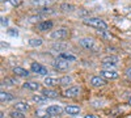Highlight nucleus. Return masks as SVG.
I'll list each match as a JSON object with an SVG mask.
<instances>
[{
    "mask_svg": "<svg viewBox=\"0 0 131 118\" xmlns=\"http://www.w3.org/2000/svg\"><path fill=\"white\" fill-rule=\"evenodd\" d=\"M12 100H13V96L10 93L4 92V91L0 92V101L2 102H8V101H12Z\"/></svg>",
    "mask_w": 131,
    "mask_h": 118,
    "instance_id": "nucleus-17",
    "label": "nucleus"
},
{
    "mask_svg": "<svg viewBox=\"0 0 131 118\" xmlns=\"http://www.w3.org/2000/svg\"><path fill=\"white\" fill-rule=\"evenodd\" d=\"M10 2V4H12L13 7H18L20 4H21V2H23V0H9Z\"/></svg>",
    "mask_w": 131,
    "mask_h": 118,
    "instance_id": "nucleus-27",
    "label": "nucleus"
},
{
    "mask_svg": "<svg viewBox=\"0 0 131 118\" xmlns=\"http://www.w3.org/2000/svg\"><path fill=\"white\" fill-rule=\"evenodd\" d=\"M43 83H45L46 87H54V85L60 84V80H58V79H55V78H46Z\"/></svg>",
    "mask_w": 131,
    "mask_h": 118,
    "instance_id": "nucleus-18",
    "label": "nucleus"
},
{
    "mask_svg": "<svg viewBox=\"0 0 131 118\" xmlns=\"http://www.w3.org/2000/svg\"><path fill=\"white\" fill-rule=\"evenodd\" d=\"M9 115L12 118H25V114L24 112H20V110H12L9 113Z\"/></svg>",
    "mask_w": 131,
    "mask_h": 118,
    "instance_id": "nucleus-21",
    "label": "nucleus"
},
{
    "mask_svg": "<svg viewBox=\"0 0 131 118\" xmlns=\"http://www.w3.org/2000/svg\"><path fill=\"white\" fill-rule=\"evenodd\" d=\"M52 67L55 68V70H58V71H67L68 67H70V64H68L67 60L58 58L57 60H54V62H52Z\"/></svg>",
    "mask_w": 131,
    "mask_h": 118,
    "instance_id": "nucleus-4",
    "label": "nucleus"
},
{
    "mask_svg": "<svg viewBox=\"0 0 131 118\" xmlns=\"http://www.w3.org/2000/svg\"><path fill=\"white\" fill-rule=\"evenodd\" d=\"M101 76L104 79H110V80H114V79H118L119 73L114 70H102L101 71Z\"/></svg>",
    "mask_w": 131,
    "mask_h": 118,
    "instance_id": "nucleus-7",
    "label": "nucleus"
},
{
    "mask_svg": "<svg viewBox=\"0 0 131 118\" xmlns=\"http://www.w3.org/2000/svg\"><path fill=\"white\" fill-rule=\"evenodd\" d=\"M83 23L85 25H89L92 28H96L97 30H106L107 29V25L104 20L98 18V17H88V18H84Z\"/></svg>",
    "mask_w": 131,
    "mask_h": 118,
    "instance_id": "nucleus-1",
    "label": "nucleus"
},
{
    "mask_svg": "<svg viewBox=\"0 0 131 118\" xmlns=\"http://www.w3.org/2000/svg\"><path fill=\"white\" fill-rule=\"evenodd\" d=\"M7 25H8V20L2 17V26H7Z\"/></svg>",
    "mask_w": 131,
    "mask_h": 118,
    "instance_id": "nucleus-28",
    "label": "nucleus"
},
{
    "mask_svg": "<svg viewBox=\"0 0 131 118\" xmlns=\"http://www.w3.org/2000/svg\"><path fill=\"white\" fill-rule=\"evenodd\" d=\"M59 80H60V85H67V84H70V83L72 81L71 76H63V78H60Z\"/></svg>",
    "mask_w": 131,
    "mask_h": 118,
    "instance_id": "nucleus-25",
    "label": "nucleus"
},
{
    "mask_svg": "<svg viewBox=\"0 0 131 118\" xmlns=\"http://www.w3.org/2000/svg\"><path fill=\"white\" fill-rule=\"evenodd\" d=\"M10 36H17V31H9Z\"/></svg>",
    "mask_w": 131,
    "mask_h": 118,
    "instance_id": "nucleus-31",
    "label": "nucleus"
},
{
    "mask_svg": "<svg viewBox=\"0 0 131 118\" xmlns=\"http://www.w3.org/2000/svg\"><path fill=\"white\" fill-rule=\"evenodd\" d=\"M33 101L38 104H45L47 101V97H45V96H33Z\"/></svg>",
    "mask_w": 131,
    "mask_h": 118,
    "instance_id": "nucleus-22",
    "label": "nucleus"
},
{
    "mask_svg": "<svg viewBox=\"0 0 131 118\" xmlns=\"http://www.w3.org/2000/svg\"><path fill=\"white\" fill-rule=\"evenodd\" d=\"M79 44H80L84 49H88V50H91V49L94 47V41H93V38H81V39H79Z\"/></svg>",
    "mask_w": 131,
    "mask_h": 118,
    "instance_id": "nucleus-9",
    "label": "nucleus"
},
{
    "mask_svg": "<svg viewBox=\"0 0 131 118\" xmlns=\"http://www.w3.org/2000/svg\"><path fill=\"white\" fill-rule=\"evenodd\" d=\"M16 83H17V80L10 79V78H5V79H4V81H3V84H7V85H15Z\"/></svg>",
    "mask_w": 131,
    "mask_h": 118,
    "instance_id": "nucleus-26",
    "label": "nucleus"
},
{
    "mask_svg": "<svg viewBox=\"0 0 131 118\" xmlns=\"http://www.w3.org/2000/svg\"><path fill=\"white\" fill-rule=\"evenodd\" d=\"M2 2H3V0H2Z\"/></svg>",
    "mask_w": 131,
    "mask_h": 118,
    "instance_id": "nucleus-33",
    "label": "nucleus"
},
{
    "mask_svg": "<svg viewBox=\"0 0 131 118\" xmlns=\"http://www.w3.org/2000/svg\"><path fill=\"white\" fill-rule=\"evenodd\" d=\"M15 108H16V110H20V112H26V110L30 109V106L26 102H24V101H20V102L15 104Z\"/></svg>",
    "mask_w": 131,
    "mask_h": 118,
    "instance_id": "nucleus-16",
    "label": "nucleus"
},
{
    "mask_svg": "<svg viewBox=\"0 0 131 118\" xmlns=\"http://www.w3.org/2000/svg\"><path fill=\"white\" fill-rule=\"evenodd\" d=\"M13 72L17 75V76H21V78H26L29 76V71L23 68V67H15L13 68Z\"/></svg>",
    "mask_w": 131,
    "mask_h": 118,
    "instance_id": "nucleus-15",
    "label": "nucleus"
},
{
    "mask_svg": "<svg viewBox=\"0 0 131 118\" xmlns=\"http://www.w3.org/2000/svg\"><path fill=\"white\" fill-rule=\"evenodd\" d=\"M64 113H67L70 115H76L80 113V108L79 106H75V105H68L64 108Z\"/></svg>",
    "mask_w": 131,
    "mask_h": 118,
    "instance_id": "nucleus-12",
    "label": "nucleus"
},
{
    "mask_svg": "<svg viewBox=\"0 0 131 118\" xmlns=\"http://www.w3.org/2000/svg\"><path fill=\"white\" fill-rule=\"evenodd\" d=\"M126 75H127V78H130V79H131V67L126 70Z\"/></svg>",
    "mask_w": 131,
    "mask_h": 118,
    "instance_id": "nucleus-29",
    "label": "nucleus"
},
{
    "mask_svg": "<svg viewBox=\"0 0 131 118\" xmlns=\"http://www.w3.org/2000/svg\"><path fill=\"white\" fill-rule=\"evenodd\" d=\"M46 112H47L49 115H60L64 112V109L59 105H50V106H47Z\"/></svg>",
    "mask_w": 131,
    "mask_h": 118,
    "instance_id": "nucleus-6",
    "label": "nucleus"
},
{
    "mask_svg": "<svg viewBox=\"0 0 131 118\" xmlns=\"http://www.w3.org/2000/svg\"><path fill=\"white\" fill-rule=\"evenodd\" d=\"M84 118H97L96 115H93V114H88V115H85Z\"/></svg>",
    "mask_w": 131,
    "mask_h": 118,
    "instance_id": "nucleus-30",
    "label": "nucleus"
},
{
    "mask_svg": "<svg viewBox=\"0 0 131 118\" xmlns=\"http://www.w3.org/2000/svg\"><path fill=\"white\" fill-rule=\"evenodd\" d=\"M79 93H80V88L79 87H71V88L64 91L63 96H64V97H68V99H72V97L79 96Z\"/></svg>",
    "mask_w": 131,
    "mask_h": 118,
    "instance_id": "nucleus-8",
    "label": "nucleus"
},
{
    "mask_svg": "<svg viewBox=\"0 0 131 118\" xmlns=\"http://www.w3.org/2000/svg\"><path fill=\"white\" fill-rule=\"evenodd\" d=\"M60 9L64 10V12H71V10L75 9V7H73L72 4H62V5H60Z\"/></svg>",
    "mask_w": 131,
    "mask_h": 118,
    "instance_id": "nucleus-24",
    "label": "nucleus"
},
{
    "mask_svg": "<svg viewBox=\"0 0 131 118\" xmlns=\"http://www.w3.org/2000/svg\"><path fill=\"white\" fill-rule=\"evenodd\" d=\"M23 87L29 91H38L41 85H39V83H36V81H26L23 84Z\"/></svg>",
    "mask_w": 131,
    "mask_h": 118,
    "instance_id": "nucleus-13",
    "label": "nucleus"
},
{
    "mask_svg": "<svg viewBox=\"0 0 131 118\" xmlns=\"http://www.w3.org/2000/svg\"><path fill=\"white\" fill-rule=\"evenodd\" d=\"M68 36H70L68 29H64V28L58 29V30H54L52 33L50 34V37H51L52 39H66Z\"/></svg>",
    "mask_w": 131,
    "mask_h": 118,
    "instance_id": "nucleus-2",
    "label": "nucleus"
},
{
    "mask_svg": "<svg viewBox=\"0 0 131 118\" xmlns=\"http://www.w3.org/2000/svg\"><path fill=\"white\" fill-rule=\"evenodd\" d=\"M101 64H102V67L112 70V67H115L117 64H118V58H117V57H114V55L106 57V58H104V59H102Z\"/></svg>",
    "mask_w": 131,
    "mask_h": 118,
    "instance_id": "nucleus-3",
    "label": "nucleus"
},
{
    "mask_svg": "<svg viewBox=\"0 0 131 118\" xmlns=\"http://www.w3.org/2000/svg\"><path fill=\"white\" fill-rule=\"evenodd\" d=\"M36 117H38V118H47V117H49V114H47L46 109H45V110L38 109V110H36Z\"/></svg>",
    "mask_w": 131,
    "mask_h": 118,
    "instance_id": "nucleus-23",
    "label": "nucleus"
},
{
    "mask_svg": "<svg viewBox=\"0 0 131 118\" xmlns=\"http://www.w3.org/2000/svg\"><path fill=\"white\" fill-rule=\"evenodd\" d=\"M30 68H31L33 72H36V73H38V75H47V73H49V70H47L45 66H42L41 63H37V62L31 63V64H30Z\"/></svg>",
    "mask_w": 131,
    "mask_h": 118,
    "instance_id": "nucleus-5",
    "label": "nucleus"
},
{
    "mask_svg": "<svg viewBox=\"0 0 131 118\" xmlns=\"http://www.w3.org/2000/svg\"><path fill=\"white\" fill-rule=\"evenodd\" d=\"M52 26H54L52 21H42V23L37 24V30H39V31H46V30H50Z\"/></svg>",
    "mask_w": 131,
    "mask_h": 118,
    "instance_id": "nucleus-10",
    "label": "nucleus"
},
{
    "mask_svg": "<svg viewBox=\"0 0 131 118\" xmlns=\"http://www.w3.org/2000/svg\"><path fill=\"white\" fill-rule=\"evenodd\" d=\"M29 45H30L31 47H39V46L42 45V39H41V38H31V39L29 41Z\"/></svg>",
    "mask_w": 131,
    "mask_h": 118,
    "instance_id": "nucleus-20",
    "label": "nucleus"
},
{
    "mask_svg": "<svg viewBox=\"0 0 131 118\" xmlns=\"http://www.w3.org/2000/svg\"><path fill=\"white\" fill-rule=\"evenodd\" d=\"M128 104H130V105H131V99H130V100H128Z\"/></svg>",
    "mask_w": 131,
    "mask_h": 118,
    "instance_id": "nucleus-32",
    "label": "nucleus"
},
{
    "mask_svg": "<svg viewBox=\"0 0 131 118\" xmlns=\"http://www.w3.org/2000/svg\"><path fill=\"white\" fill-rule=\"evenodd\" d=\"M42 96H45V97H47V99H57L59 96V93L57 91H54V89H43Z\"/></svg>",
    "mask_w": 131,
    "mask_h": 118,
    "instance_id": "nucleus-14",
    "label": "nucleus"
},
{
    "mask_svg": "<svg viewBox=\"0 0 131 118\" xmlns=\"http://www.w3.org/2000/svg\"><path fill=\"white\" fill-rule=\"evenodd\" d=\"M91 84L93 87H104L106 84V80L102 76H92L91 78Z\"/></svg>",
    "mask_w": 131,
    "mask_h": 118,
    "instance_id": "nucleus-11",
    "label": "nucleus"
},
{
    "mask_svg": "<svg viewBox=\"0 0 131 118\" xmlns=\"http://www.w3.org/2000/svg\"><path fill=\"white\" fill-rule=\"evenodd\" d=\"M59 58L60 59H64V60H67V62H75L76 60V57L70 54V52H60L59 54Z\"/></svg>",
    "mask_w": 131,
    "mask_h": 118,
    "instance_id": "nucleus-19",
    "label": "nucleus"
}]
</instances>
